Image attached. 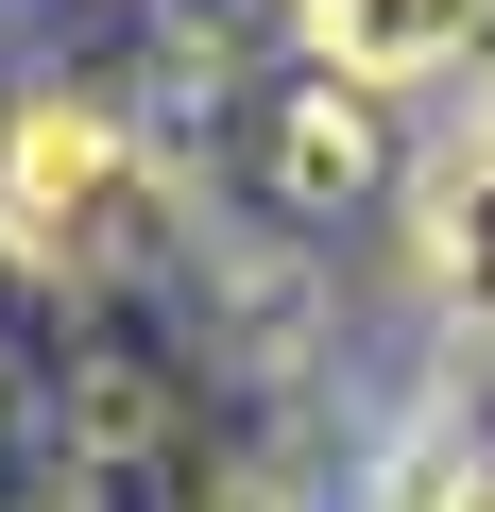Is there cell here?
Returning a JSON list of instances; mask_svg holds the SVG:
<instances>
[{"mask_svg": "<svg viewBox=\"0 0 495 512\" xmlns=\"http://www.w3.org/2000/svg\"><path fill=\"white\" fill-rule=\"evenodd\" d=\"M444 512H495V427H478V461L444 478Z\"/></svg>", "mask_w": 495, "mask_h": 512, "instance_id": "4", "label": "cell"}, {"mask_svg": "<svg viewBox=\"0 0 495 512\" xmlns=\"http://www.w3.org/2000/svg\"><path fill=\"white\" fill-rule=\"evenodd\" d=\"M325 86H461L495 69V0H291Z\"/></svg>", "mask_w": 495, "mask_h": 512, "instance_id": "2", "label": "cell"}, {"mask_svg": "<svg viewBox=\"0 0 495 512\" xmlns=\"http://www.w3.org/2000/svg\"><path fill=\"white\" fill-rule=\"evenodd\" d=\"M0 205H18V239H103L137 222V154L103 103H35L18 137H0Z\"/></svg>", "mask_w": 495, "mask_h": 512, "instance_id": "3", "label": "cell"}, {"mask_svg": "<svg viewBox=\"0 0 495 512\" xmlns=\"http://www.w3.org/2000/svg\"><path fill=\"white\" fill-rule=\"evenodd\" d=\"M410 274L461 342H495V103L410 154Z\"/></svg>", "mask_w": 495, "mask_h": 512, "instance_id": "1", "label": "cell"}]
</instances>
